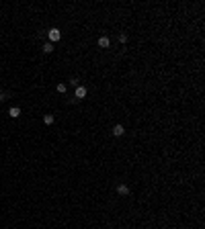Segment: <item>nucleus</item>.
<instances>
[{"mask_svg":"<svg viewBox=\"0 0 205 229\" xmlns=\"http://www.w3.org/2000/svg\"><path fill=\"white\" fill-rule=\"evenodd\" d=\"M47 35H49V41H60L62 39V31L60 29H49Z\"/></svg>","mask_w":205,"mask_h":229,"instance_id":"obj_1","label":"nucleus"},{"mask_svg":"<svg viewBox=\"0 0 205 229\" xmlns=\"http://www.w3.org/2000/svg\"><path fill=\"white\" fill-rule=\"evenodd\" d=\"M76 98H78V100H80V98H84V96H86V88H84V86H76Z\"/></svg>","mask_w":205,"mask_h":229,"instance_id":"obj_2","label":"nucleus"},{"mask_svg":"<svg viewBox=\"0 0 205 229\" xmlns=\"http://www.w3.org/2000/svg\"><path fill=\"white\" fill-rule=\"evenodd\" d=\"M123 133H125L123 125H115V127H113V135H115V137H121Z\"/></svg>","mask_w":205,"mask_h":229,"instance_id":"obj_3","label":"nucleus"},{"mask_svg":"<svg viewBox=\"0 0 205 229\" xmlns=\"http://www.w3.org/2000/svg\"><path fill=\"white\" fill-rule=\"evenodd\" d=\"M8 115H10L12 119H17V117H21V108H19V106H10V110H8Z\"/></svg>","mask_w":205,"mask_h":229,"instance_id":"obj_4","label":"nucleus"},{"mask_svg":"<svg viewBox=\"0 0 205 229\" xmlns=\"http://www.w3.org/2000/svg\"><path fill=\"white\" fill-rule=\"evenodd\" d=\"M117 192L121 194V196H125V194L129 192V188H127V184H119V188H117Z\"/></svg>","mask_w":205,"mask_h":229,"instance_id":"obj_5","label":"nucleus"},{"mask_svg":"<svg viewBox=\"0 0 205 229\" xmlns=\"http://www.w3.org/2000/svg\"><path fill=\"white\" fill-rule=\"evenodd\" d=\"M109 43H111L109 37H101V39H98V47H109Z\"/></svg>","mask_w":205,"mask_h":229,"instance_id":"obj_6","label":"nucleus"},{"mask_svg":"<svg viewBox=\"0 0 205 229\" xmlns=\"http://www.w3.org/2000/svg\"><path fill=\"white\" fill-rule=\"evenodd\" d=\"M43 123L51 125V123H54V115H45V117H43Z\"/></svg>","mask_w":205,"mask_h":229,"instance_id":"obj_7","label":"nucleus"},{"mask_svg":"<svg viewBox=\"0 0 205 229\" xmlns=\"http://www.w3.org/2000/svg\"><path fill=\"white\" fill-rule=\"evenodd\" d=\"M43 51H45V53H51V51H54V45H51V43H45V45H43Z\"/></svg>","mask_w":205,"mask_h":229,"instance_id":"obj_8","label":"nucleus"},{"mask_svg":"<svg viewBox=\"0 0 205 229\" xmlns=\"http://www.w3.org/2000/svg\"><path fill=\"white\" fill-rule=\"evenodd\" d=\"M56 88H57V92H62V94H64V92H66V84H57Z\"/></svg>","mask_w":205,"mask_h":229,"instance_id":"obj_9","label":"nucleus"},{"mask_svg":"<svg viewBox=\"0 0 205 229\" xmlns=\"http://www.w3.org/2000/svg\"><path fill=\"white\" fill-rule=\"evenodd\" d=\"M119 41H121V43H125V41H127V35H125V33H121V35H119Z\"/></svg>","mask_w":205,"mask_h":229,"instance_id":"obj_10","label":"nucleus"},{"mask_svg":"<svg viewBox=\"0 0 205 229\" xmlns=\"http://www.w3.org/2000/svg\"><path fill=\"white\" fill-rule=\"evenodd\" d=\"M4 98H6V94H4V92H0V100H4Z\"/></svg>","mask_w":205,"mask_h":229,"instance_id":"obj_11","label":"nucleus"}]
</instances>
